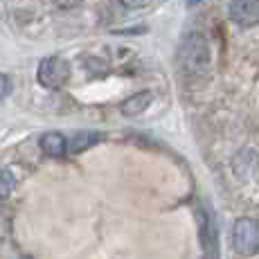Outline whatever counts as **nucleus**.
Wrapping results in <instances>:
<instances>
[{"instance_id":"obj_1","label":"nucleus","mask_w":259,"mask_h":259,"mask_svg":"<svg viewBox=\"0 0 259 259\" xmlns=\"http://www.w3.org/2000/svg\"><path fill=\"white\" fill-rule=\"evenodd\" d=\"M178 63H181V68L187 74H194V77H201V74L210 72L212 54L203 34H189V36H185V41L178 48Z\"/></svg>"},{"instance_id":"obj_2","label":"nucleus","mask_w":259,"mask_h":259,"mask_svg":"<svg viewBox=\"0 0 259 259\" xmlns=\"http://www.w3.org/2000/svg\"><path fill=\"white\" fill-rule=\"evenodd\" d=\"M232 243L235 250L243 257H252L259 252V223L250 217H241L232 228Z\"/></svg>"},{"instance_id":"obj_3","label":"nucleus","mask_w":259,"mask_h":259,"mask_svg":"<svg viewBox=\"0 0 259 259\" xmlns=\"http://www.w3.org/2000/svg\"><path fill=\"white\" fill-rule=\"evenodd\" d=\"M36 77L43 88L57 91V88L66 86V81L70 79V66H68V61H63L59 57H48L38 63Z\"/></svg>"},{"instance_id":"obj_4","label":"nucleus","mask_w":259,"mask_h":259,"mask_svg":"<svg viewBox=\"0 0 259 259\" xmlns=\"http://www.w3.org/2000/svg\"><path fill=\"white\" fill-rule=\"evenodd\" d=\"M228 12L239 27H255L259 23V0H230Z\"/></svg>"},{"instance_id":"obj_5","label":"nucleus","mask_w":259,"mask_h":259,"mask_svg":"<svg viewBox=\"0 0 259 259\" xmlns=\"http://www.w3.org/2000/svg\"><path fill=\"white\" fill-rule=\"evenodd\" d=\"M232 167H235V174L241 181H248L255 174H259V156L255 151H250V149H243V151L237 153Z\"/></svg>"},{"instance_id":"obj_6","label":"nucleus","mask_w":259,"mask_h":259,"mask_svg":"<svg viewBox=\"0 0 259 259\" xmlns=\"http://www.w3.org/2000/svg\"><path fill=\"white\" fill-rule=\"evenodd\" d=\"M151 97H153V95L149 93V91H142V93L131 95L128 99H124V102H122V113H124V115H128V117L140 115L142 111H147L149 104H151Z\"/></svg>"},{"instance_id":"obj_7","label":"nucleus","mask_w":259,"mask_h":259,"mask_svg":"<svg viewBox=\"0 0 259 259\" xmlns=\"http://www.w3.org/2000/svg\"><path fill=\"white\" fill-rule=\"evenodd\" d=\"M41 151L48 156H63L68 151V140L57 131H50L41 138Z\"/></svg>"},{"instance_id":"obj_8","label":"nucleus","mask_w":259,"mask_h":259,"mask_svg":"<svg viewBox=\"0 0 259 259\" xmlns=\"http://www.w3.org/2000/svg\"><path fill=\"white\" fill-rule=\"evenodd\" d=\"M97 140H99L97 133H74L72 138H68V151L79 153V151H83V149L93 147Z\"/></svg>"},{"instance_id":"obj_9","label":"nucleus","mask_w":259,"mask_h":259,"mask_svg":"<svg viewBox=\"0 0 259 259\" xmlns=\"http://www.w3.org/2000/svg\"><path fill=\"white\" fill-rule=\"evenodd\" d=\"M14 185H16V178L12 176V169L0 171V196H7V194L14 189Z\"/></svg>"},{"instance_id":"obj_10","label":"nucleus","mask_w":259,"mask_h":259,"mask_svg":"<svg viewBox=\"0 0 259 259\" xmlns=\"http://www.w3.org/2000/svg\"><path fill=\"white\" fill-rule=\"evenodd\" d=\"M9 93H12V79L7 74H0V99H5Z\"/></svg>"},{"instance_id":"obj_11","label":"nucleus","mask_w":259,"mask_h":259,"mask_svg":"<svg viewBox=\"0 0 259 259\" xmlns=\"http://www.w3.org/2000/svg\"><path fill=\"white\" fill-rule=\"evenodd\" d=\"M119 3L126 9H142V7H147V5H151L153 0H119Z\"/></svg>"},{"instance_id":"obj_12","label":"nucleus","mask_w":259,"mask_h":259,"mask_svg":"<svg viewBox=\"0 0 259 259\" xmlns=\"http://www.w3.org/2000/svg\"><path fill=\"white\" fill-rule=\"evenodd\" d=\"M185 3L189 5V7H192V5H198V3H203V0H185Z\"/></svg>"}]
</instances>
